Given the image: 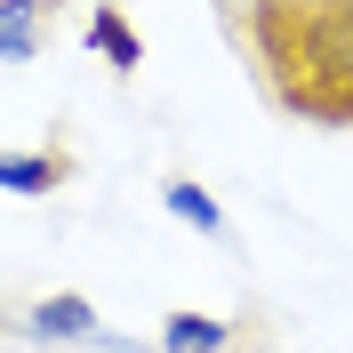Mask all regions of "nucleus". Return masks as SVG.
<instances>
[{
    "label": "nucleus",
    "instance_id": "nucleus-1",
    "mask_svg": "<svg viewBox=\"0 0 353 353\" xmlns=\"http://www.w3.org/2000/svg\"><path fill=\"white\" fill-rule=\"evenodd\" d=\"M17 330L32 337V345H81V337H97V305L72 297V289H57V297H32V305L17 313Z\"/></svg>",
    "mask_w": 353,
    "mask_h": 353
},
{
    "label": "nucleus",
    "instance_id": "nucleus-2",
    "mask_svg": "<svg viewBox=\"0 0 353 353\" xmlns=\"http://www.w3.org/2000/svg\"><path fill=\"white\" fill-rule=\"evenodd\" d=\"M297 65H305V72H337V81H345V112H353V8H330V17L305 24Z\"/></svg>",
    "mask_w": 353,
    "mask_h": 353
},
{
    "label": "nucleus",
    "instance_id": "nucleus-3",
    "mask_svg": "<svg viewBox=\"0 0 353 353\" xmlns=\"http://www.w3.org/2000/svg\"><path fill=\"white\" fill-rule=\"evenodd\" d=\"M48 24H57V0H0V65H32L48 48Z\"/></svg>",
    "mask_w": 353,
    "mask_h": 353
},
{
    "label": "nucleus",
    "instance_id": "nucleus-4",
    "mask_svg": "<svg viewBox=\"0 0 353 353\" xmlns=\"http://www.w3.org/2000/svg\"><path fill=\"white\" fill-rule=\"evenodd\" d=\"M161 209H169L185 233H209V241H225V209L209 201V185H193V176H169V185H161Z\"/></svg>",
    "mask_w": 353,
    "mask_h": 353
},
{
    "label": "nucleus",
    "instance_id": "nucleus-5",
    "mask_svg": "<svg viewBox=\"0 0 353 353\" xmlns=\"http://www.w3.org/2000/svg\"><path fill=\"white\" fill-rule=\"evenodd\" d=\"M88 48H97L112 72H137V65H145V41H137V24L121 17V8H97V17H88Z\"/></svg>",
    "mask_w": 353,
    "mask_h": 353
},
{
    "label": "nucleus",
    "instance_id": "nucleus-6",
    "mask_svg": "<svg viewBox=\"0 0 353 353\" xmlns=\"http://www.w3.org/2000/svg\"><path fill=\"white\" fill-rule=\"evenodd\" d=\"M65 185V153H0V193H24L41 201Z\"/></svg>",
    "mask_w": 353,
    "mask_h": 353
},
{
    "label": "nucleus",
    "instance_id": "nucleus-7",
    "mask_svg": "<svg viewBox=\"0 0 353 353\" xmlns=\"http://www.w3.org/2000/svg\"><path fill=\"white\" fill-rule=\"evenodd\" d=\"M233 345V321L217 313H169L161 321V353H225Z\"/></svg>",
    "mask_w": 353,
    "mask_h": 353
},
{
    "label": "nucleus",
    "instance_id": "nucleus-8",
    "mask_svg": "<svg viewBox=\"0 0 353 353\" xmlns=\"http://www.w3.org/2000/svg\"><path fill=\"white\" fill-rule=\"evenodd\" d=\"M281 8H297V0H281Z\"/></svg>",
    "mask_w": 353,
    "mask_h": 353
}]
</instances>
